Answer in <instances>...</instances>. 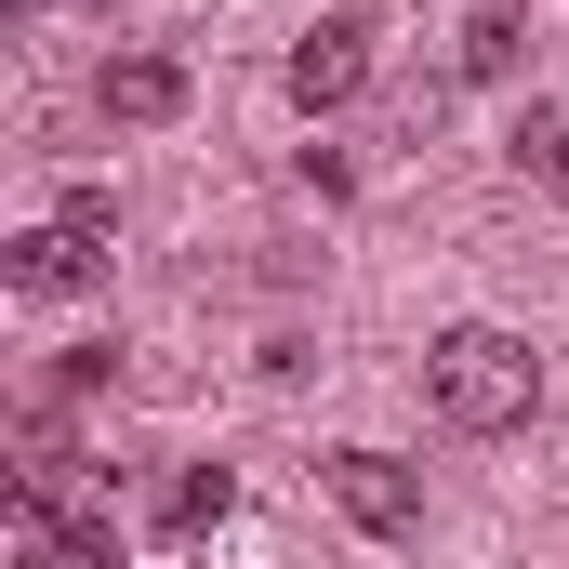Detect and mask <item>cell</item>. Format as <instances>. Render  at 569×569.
Here are the masks:
<instances>
[{"label": "cell", "instance_id": "obj_1", "mask_svg": "<svg viewBox=\"0 0 569 569\" xmlns=\"http://www.w3.org/2000/svg\"><path fill=\"white\" fill-rule=\"evenodd\" d=\"M425 398H437V425L503 437V425H530V411H543V358H530L517 331L463 318V331H437V345H425Z\"/></svg>", "mask_w": 569, "mask_h": 569}, {"label": "cell", "instance_id": "obj_2", "mask_svg": "<svg viewBox=\"0 0 569 569\" xmlns=\"http://www.w3.org/2000/svg\"><path fill=\"white\" fill-rule=\"evenodd\" d=\"M318 477H331V503H345L358 530H385V543H411V530H425V477H411L398 450H331Z\"/></svg>", "mask_w": 569, "mask_h": 569}, {"label": "cell", "instance_id": "obj_3", "mask_svg": "<svg viewBox=\"0 0 569 569\" xmlns=\"http://www.w3.org/2000/svg\"><path fill=\"white\" fill-rule=\"evenodd\" d=\"M291 107H358V80H371V40L358 27H318V40H291Z\"/></svg>", "mask_w": 569, "mask_h": 569}, {"label": "cell", "instance_id": "obj_4", "mask_svg": "<svg viewBox=\"0 0 569 569\" xmlns=\"http://www.w3.org/2000/svg\"><path fill=\"white\" fill-rule=\"evenodd\" d=\"M13 569H120V543H107V517H53V503H27V517H13Z\"/></svg>", "mask_w": 569, "mask_h": 569}, {"label": "cell", "instance_id": "obj_5", "mask_svg": "<svg viewBox=\"0 0 569 569\" xmlns=\"http://www.w3.org/2000/svg\"><path fill=\"white\" fill-rule=\"evenodd\" d=\"M107 279V252H93V239H67V226H27V239H13V291H40V305H53V291H93Z\"/></svg>", "mask_w": 569, "mask_h": 569}, {"label": "cell", "instance_id": "obj_6", "mask_svg": "<svg viewBox=\"0 0 569 569\" xmlns=\"http://www.w3.org/2000/svg\"><path fill=\"white\" fill-rule=\"evenodd\" d=\"M93 93H107V120H172V107H186V67H172V53H107Z\"/></svg>", "mask_w": 569, "mask_h": 569}, {"label": "cell", "instance_id": "obj_7", "mask_svg": "<svg viewBox=\"0 0 569 569\" xmlns=\"http://www.w3.org/2000/svg\"><path fill=\"white\" fill-rule=\"evenodd\" d=\"M226 517H239V477H226V463H186V477L159 490V530H172V543H199V530H226Z\"/></svg>", "mask_w": 569, "mask_h": 569}, {"label": "cell", "instance_id": "obj_8", "mask_svg": "<svg viewBox=\"0 0 569 569\" xmlns=\"http://www.w3.org/2000/svg\"><path fill=\"white\" fill-rule=\"evenodd\" d=\"M517 53H530V13H517V0H490V13L450 40V67H463V80H517Z\"/></svg>", "mask_w": 569, "mask_h": 569}, {"label": "cell", "instance_id": "obj_9", "mask_svg": "<svg viewBox=\"0 0 569 569\" xmlns=\"http://www.w3.org/2000/svg\"><path fill=\"white\" fill-rule=\"evenodd\" d=\"M503 159H517V172H530L543 199H569V107H530V120L503 133Z\"/></svg>", "mask_w": 569, "mask_h": 569}]
</instances>
